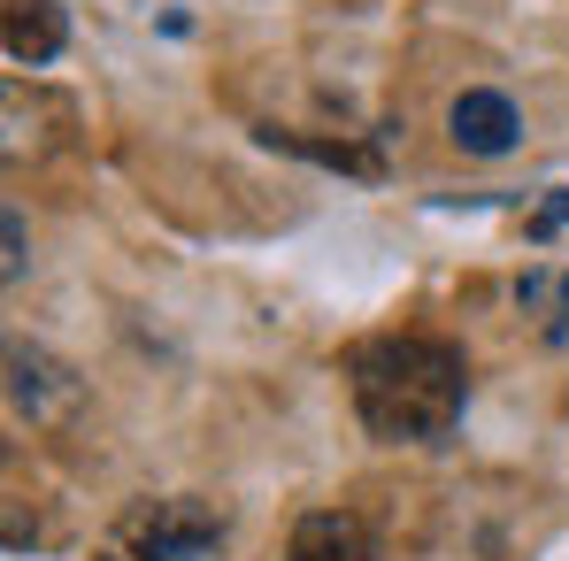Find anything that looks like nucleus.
I'll list each match as a JSON object with an SVG mask.
<instances>
[{
	"instance_id": "5",
	"label": "nucleus",
	"mask_w": 569,
	"mask_h": 561,
	"mask_svg": "<svg viewBox=\"0 0 569 561\" xmlns=\"http://www.w3.org/2000/svg\"><path fill=\"white\" fill-rule=\"evenodd\" d=\"M447 131H455V147L462 154H508L516 139H523V116H516V100L508 93H462L447 108Z\"/></svg>"
},
{
	"instance_id": "7",
	"label": "nucleus",
	"mask_w": 569,
	"mask_h": 561,
	"mask_svg": "<svg viewBox=\"0 0 569 561\" xmlns=\"http://www.w3.org/2000/svg\"><path fill=\"white\" fill-rule=\"evenodd\" d=\"M0 231H8V262H0V278L23 284V262H31V254H23V208H8V216H0Z\"/></svg>"
},
{
	"instance_id": "8",
	"label": "nucleus",
	"mask_w": 569,
	"mask_h": 561,
	"mask_svg": "<svg viewBox=\"0 0 569 561\" xmlns=\"http://www.w3.org/2000/svg\"><path fill=\"white\" fill-rule=\"evenodd\" d=\"M562 223H569V192H555V200H547V208L531 216V239H555Z\"/></svg>"
},
{
	"instance_id": "4",
	"label": "nucleus",
	"mask_w": 569,
	"mask_h": 561,
	"mask_svg": "<svg viewBox=\"0 0 569 561\" xmlns=\"http://www.w3.org/2000/svg\"><path fill=\"white\" fill-rule=\"evenodd\" d=\"M284 561H378V539H370L362 515H347V508H316V515L292 523Z\"/></svg>"
},
{
	"instance_id": "3",
	"label": "nucleus",
	"mask_w": 569,
	"mask_h": 561,
	"mask_svg": "<svg viewBox=\"0 0 569 561\" xmlns=\"http://www.w3.org/2000/svg\"><path fill=\"white\" fill-rule=\"evenodd\" d=\"M8 408L47 431V423H70L86 408V384H78V370L62 354L31 347V339H8Z\"/></svg>"
},
{
	"instance_id": "1",
	"label": "nucleus",
	"mask_w": 569,
	"mask_h": 561,
	"mask_svg": "<svg viewBox=\"0 0 569 561\" xmlns=\"http://www.w3.org/2000/svg\"><path fill=\"white\" fill-rule=\"evenodd\" d=\"M347 384H355V415H362L370 439H385V447H431V439H447L462 423L470 362L447 339L385 331V339H362L347 354Z\"/></svg>"
},
{
	"instance_id": "6",
	"label": "nucleus",
	"mask_w": 569,
	"mask_h": 561,
	"mask_svg": "<svg viewBox=\"0 0 569 561\" xmlns=\"http://www.w3.org/2000/svg\"><path fill=\"white\" fill-rule=\"evenodd\" d=\"M70 47V23L54 0H8V62L16 70H39Z\"/></svg>"
},
{
	"instance_id": "2",
	"label": "nucleus",
	"mask_w": 569,
	"mask_h": 561,
	"mask_svg": "<svg viewBox=\"0 0 569 561\" xmlns=\"http://www.w3.org/2000/svg\"><path fill=\"white\" fill-rule=\"evenodd\" d=\"M216 554H223V515L208 500H139L100 539V561H216Z\"/></svg>"
}]
</instances>
